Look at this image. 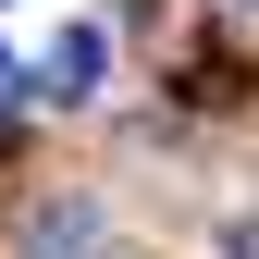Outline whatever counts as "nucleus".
Here are the masks:
<instances>
[{
  "mask_svg": "<svg viewBox=\"0 0 259 259\" xmlns=\"http://www.w3.org/2000/svg\"><path fill=\"white\" fill-rule=\"evenodd\" d=\"M99 62H111V37H99V25H62V37H50V62H37L25 87L74 111V99H99Z\"/></svg>",
  "mask_w": 259,
  "mask_h": 259,
  "instance_id": "f257e3e1",
  "label": "nucleus"
},
{
  "mask_svg": "<svg viewBox=\"0 0 259 259\" xmlns=\"http://www.w3.org/2000/svg\"><path fill=\"white\" fill-rule=\"evenodd\" d=\"M0 111H25V62L13 50H0Z\"/></svg>",
  "mask_w": 259,
  "mask_h": 259,
  "instance_id": "f03ea898",
  "label": "nucleus"
}]
</instances>
